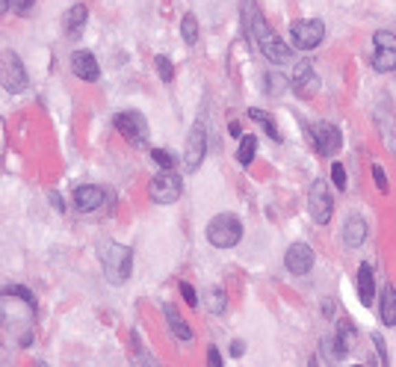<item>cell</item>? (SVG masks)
<instances>
[{
	"label": "cell",
	"mask_w": 396,
	"mask_h": 367,
	"mask_svg": "<svg viewBox=\"0 0 396 367\" xmlns=\"http://www.w3.org/2000/svg\"><path fill=\"white\" fill-rule=\"evenodd\" d=\"M243 12H245V30L254 36V45L261 48V54L270 59V63H275V65L290 63L293 51L281 42L278 36H275V30L266 24V18L261 15V9H257L254 0H243Z\"/></svg>",
	"instance_id": "obj_1"
},
{
	"label": "cell",
	"mask_w": 396,
	"mask_h": 367,
	"mask_svg": "<svg viewBox=\"0 0 396 367\" xmlns=\"http://www.w3.org/2000/svg\"><path fill=\"white\" fill-rule=\"evenodd\" d=\"M98 261H101L104 279L110 284H124L133 273V249H127V246L116 240H107L98 246Z\"/></svg>",
	"instance_id": "obj_2"
},
{
	"label": "cell",
	"mask_w": 396,
	"mask_h": 367,
	"mask_svg": "<svg viewBox=\"0 0 396 367\" xmlns=\"http://www.w3.org/2000/svg\"><path fill=\"white\" fill-rule=\"evenodd\" d=\"M243 237V225L234 213H219L213 216L210 225H207V240H210L216 249H234Z\"/></svg>",
	"instance_id": "obj_3"
},
{
	"label": "cell",
	"mask_w": 396,
	"mask_h": 367,
	"mask_svg": "<svg viewBox=\"0 0 396 367\" xmlns=\"http://www.w3.org/2000/svg\"><path fill=\"white\" fill-rule=\"evenodd\" d=\"M373 68L382 74H388L396 68V36L390 30H379V33L373 36Z\"/></svg>",
	"instance_id": "obj_4"
},
{
	"label": "cell",
	"mask_w": 396,
	"mask_h": 367,
	"mask_svg": "<svg viewBox=\"0 0 396 367\" xmlns=\"http://www.w3.org/2000/svg\"><path fill=\"white\" fill-rule=\"evenodd\" d=\"M322 36H325V24L316 21V18H305V21L290 24L293 48H299V51H314V48L322 42Z\"/></svg>",
	"instance_id": "obj_5"
},
{
	"label": "cell",
	"mask_w": 396,
	"mask_h": 367,
	"mask_svg": "<svg viewBox=\"0 0 396 367\" xmlns=\"http://www.w3.org/2000/svg\"><path fill=\"white\" fill-rule=\"evenodd\" d=\"M308 211H311L316 225H329L331 213H334V202H331V193H329V184H325V181H314L311 184V190H308Z\"/></svg>",
	"instance_id": "obj_6"
},
{
	"label": "cell",
	"mask_w": 396,
	"mask_h": 367,
	"mask_svg": "<svg viewBox=\"0 0 396 367\" xmlns=\"http://www.w3.org/2000/svg\"><path fill=\"white\" fill-rule=\"evenodd\" d=\"M148 193H151V198H154L157 205H172V202H177V198H181L184 184H181V178H177V175H172V169H163V172L151 181Z\"/></svg>",
	"instance_id": "obj_7"
},
{
	"label": "cell",
	"mask_w": 396,
	"mask_h": 367,
	"mask_svg": "<svg viewBox=\"0 0 396 367\" xmlns=\"http://www.w3.org/2000/svg\"><path fill=\"white\" fill-rule=\"evenodd\" d=\"M116 131L122 134L131 145H142L145 136H148V122L142 118V113L127 110V113H118L116 116Z\"/></svg>",
	"instance_id": "obj_8"
},
{
	"label": "cell",
	"mask_w": 396,
	"mask_h": 367,
	"mask_svg": "<svg viewBox=\"0 0 396 367\" xmlns=\"http://www.w3.org/2000/svg\"><path fill=\"white\" fill-rule=\"evenodd\" d=\"M204 154H207V131H204L201 122H195L192 131H190V136H186V151H184L186 172H195L198 166H201Z\"/></svg>",
	"instance_id": "obj_9"
},
{
	"label": "cell",
	"mask_w": 396,
	"mask_h": 367,
	"mask_svg": "<svg viewBox=\"0 0 396 367\" xmlns=\"http://www.w3.org/2000/svg\"><path fill=\"white\" fill-rule=\"evenodd\" d=\"M0 74H3V89L6 92H24V86H27V72H24V63L18 59V54L12 51H6L3 54V68H0Z\"/></svg>",
	"instance_id": "obj_10"
},
{
	"label": "cell",
	"mask_w": 396,
	"mask_h": 367,
	"mask_svg": "<svg viewBox=\"0 0 396 367\" xmlns=\"http://www.w3.org/2000/svg\"><path fill=\"white\" fill-rule=\"evenodd\" d=\"M308 134H311V140H314V145H316V151H320V154H334V151H340V145H343V134L334 125H329V122L311 125Z\"/></svg>",
	"instance_id": "obj_11"
},
{
	"label": "cell",
	"mask_w": 396,
	"mask_h": 367,
	"mask_svg": "<svg viewBox=\"0 0 396 367\" xmlns=\"http://www.w3.org/2000/svg\"><path fill=\"white\" fill-rule=\"evenodd\" d=\"M284 266L290 273L296 275H305V273H311V266H314V249L308 243H293L290 249H287L284 255Z\"/></svg>",
	"instance_id": "obj_12"
},
{
	"label": "cell",
	"mask_w": 396,
	"mask_h": 367,
	"mask_svg": "<svg viewBox=\"0 0 396 367\" xmlns=\"http://www.w3.org/2000/svg\"><path fill=\"white\" fill-rule=\"evenodd\" d=\"M316 86H320V77L314 74V65L311 59H299L296 63V72H293V89L305 98H311L316 92Z\"/></svg>",
	"instance_id": "obj_13"
},
{
	"label": "cell",
	"mask_w": 396,
	"mask_h": 367,
	"mask_svg": "<svg viewBox=\"0 0 396 367\" xmlns=\"http://www.w3.org/2000/svg\"><path fill=\"white\" fill-rule=\"evenodd\" d=\"M72 72L86 83H92L101 77V68H98V59L92 51H74L72 54Z\"/></svg>",
	"instance_id": "obj_14"
},
{
	"label": "cell",
	"mask_w": 396,
	"mask_h": 367,
	"mask_svg": "<svg viewBox=\"0 0 396 367\" xmlns=\"http://www.w3.org/2000/svg\"><path fill=\"white\" fill-rule=\"evenodd\" d=\"M334 359H346L355 350V326L346 320H338V332H334Z\"/></svg>",
	"instance_id": "obj_15"
},
{
	"label": "cell",
	"mask_w": 396,
	"mask_h": 367,
	"mask_svg": "<svg viewBox=\"0 0 396 367\" xmlns=\"http://www.w3.org/2000/svg\"><path fill=\"white\" fill-rule=\"evenodd\" d=\"M107 202V193L101 190V187H77V193H74V205H77V211H98Z\"/></svg>",
	"instance_id": "obj_16"
},
{
	"label": "cell",
	"mask_w": 396,
	"mask_h": 367,
	"mask_svg": "<svg viewBox=\"0 0 396 367\" xmlns=\"http://www.w3.org/2000/svg\"><path fill=\"white\" fill-rule=\"evenodd\" d=\"M364 240H367V222H364L358 213H352L343 225V243L349 246V249H358Z\"/></svg>",
	"instance_id": "obj_17"
},
{
	"label": "cell",
	"mask_w": 396,
	"mask_h": 367,
	"mask_svg": "<svg viewBox=\"0 0 396 367\" xmlns=\"http://www.w3.org/2000/svg\"><path fill=\"white\" fill-rule=\"evenodd\" d=\"M86 21H89V9H86L83 3H74V6L65 12V21H63L65 36H68V39H77V36L83 33Z\"/></svg>",
	"instance_id": "obj_18"
},
{
	"label": "cell",
	"mask_w": 396,
	"mask_h": 367,
	"mask_svg": "<svg viewBox=\"0 0 396 367\" xmlns=\"http://www.w3.org/2000/svg\"><path fill=\"white\" fill-rule=\"evenodd\" d=\"M358 300L367 305V308L375 300V275H373V266L370 264H361L358 266Z\"/></svg>",
	"instance_id": "obj_19"
},
{
	"label": "cell",
	"mask_w": 396,
	"mask_h": 367,
	"mask_svg": "<svg viewBox=\"0 0 396 367\" xmlns=\"http://www.w3.org/2000/svg\"><path fill=\"white\" fill-rule=\"evenodd\" d=\"M163 314H166V323H169L172 335H177V338H181V341H192V329H190V326H186L184 317L175 311V305H166Z\"/></svg>",
	"instance_id": "obj_20"
},
{
	"label": "cell",
	"mask_w": 396,
	"mask_h": 367,
	"mask_svg": "<svg viewBox=\"0 0 396 367\" xmlns=\"http://www.w3.org/2000/svg\"><path fill=\"white\" fill-rule=\"evenodd\" d=\"M382 323L384 326H396V287L388 284L382 291Z\"/></svg>",
	"instance_id": "obj_21"
},
{
	"label": "cell",
	"mask_w": 396,
	"mask_h": 367,
	"mask_svg": "<svg viewBox=\"0 0 396 367\" xmlns=\"http://www.w3.org/2000/svg\"><path fill=\"white\" fill-rule=\"evenodd\" d=\"M204 305L210 314H225L228 308V300H225V291H219V287H210V291L204 293Z\"/></svg>",
	"instance_id": "obj_22"
},
{
	"label": "cell",
	"mask_w": 396,
	"mask_h": 367,
	"mask_svg": "<svg viewBox=\"0 0 396 367\" xmlns=\"http://www.w3.org/2000/svg\"><path fill=\"white\" fill-rule=\"evenodd\" d=\"M254 154H257V136L254 134L243 136V140H240V151H236V160H240L243 166H249L254 160Z\"/></svg>",
	"instance_id": "obj_23"
},
{
	"label": "cell",
	"mask_w": 396,
	"mask_h": 367,
	"mask_svg": "<svg viewBox=\"0 0 396 367\" xmlns=\"http://www.w3.org/2000/svg\"><path fill=\"white\" fill-rule=\"evenodd\" d=\"M181 36H184V42L186 45H195L198 42V18L192 12H186L181 18Z\"/></svg>",
	"instance_id": "obj_24"
},
{
	"label": "cell",
	"mask_w": 396,
	"mask_h": 367,
	"mask_svg": "<svg viewBox=\"0 0 396 367\" xmlns=\"http://www.w3.org/2000/svg\"><path fill=\"white\" fill-rule=\"evenodd\" d=\"M249 118H252V122H257V125H263V127H266V134H270L272 140H281L278 127H275V122H272V118L266 116L263 110H249Z\"/></svg>",
	"instance_id": "obj_25"
},
{
	"label": "cell",
	"mask_w": 396,
	"mask_h": 367,
	"mask_svg": "<svg viewBox=\"0 0 396 367\" xmlns=\"http://www.w3.org/2000/svg\"><path fill=\"white\" fill-rule=\"evenodd\" d=\"M154 65H157V72H160V81H163V83H172V77H175L172 59L160 54V56H154Z\"/></svg>",
	"instance_id": "obj_26"
},
{
	"label": "cell",
	"mask_w": 396,
	"mask_h": 367,
	"mask_svg": "<svg viewBox=\"0 0 396 367\" xmlns=\"http://www.w3.org/2000/svg\"><path fill=\"white\" fill-rule=\"evenodd\" d=\"M151 157H154V163L160 166V169H172L175 166V157H172V151H166V148H154Z\"/></svg>",
	"instance_id": "obj_27"
},
{
	"label": "cell",
	"mask_w": 396,
	"mask_h": 367,
	"mask_svg": "<svg viewBox=\"0 0 396 367\" xmlns=\"http://www.w3.org/2000/svg\"><path fill=\"white\" fill-rule=\"evenodd\" d=\"M263 81H266V92H270V95H278V92H284V89H287V81H284L281 74H266Z\"/></svg>",
	"instance_id": "obj_28"
},
{
	"label": "cell",
	"mask_w": 396,
	"mask_h": 367,
	"mask_svg": "<svg viewBox=\"0 0 396 367\" xmlns=\"http://www.w3.org/2000/svg\"><path fill=\"white\" fill-rule=\"evenodd\" d=\"M331 181L338 190H346V169H343V163H331Z\"/></svg>",
	"instance_id": "obj_29"
},
{
	"label": "cell",
	"mask_w": 396,
	"mask_h": 367,
	"mask_svg": "<svg viewBox=\"0 0 396 367\" xmlns=\"http://www.w3.org/2000/svg\"><path fill=\"white\" fill-rule=\"evenodd\" d=\"M373 178H375V187H379L382 193H388V175H384V169L379 163H373Z\"/></svg>",
	"instance_id": "obj_30"
},
{
	"label": "cell",
	"mask_w": 396,
	"mask_h": 367,
	"mask_svg": "<svg viewBox=\"0 0 396 367\" xmlns=\"http://www.w3.org/2000/svg\"><path fill=\"white\" fill-rule=\"evenodd\" d=\"M33 6H36V0H12V9L18 15H30V12H33Z\"/></svg>",
	"instance_id": "obj_31"
},
{
	"label": "cell",
	"mask_w": 396,
	"mask_h": 367,
	"mask_svg": "<svg viewBox=\"0 0 396 367\" xmlns=\"http://www.w3.org/2000/svg\"><path fill=\"white\" fill-rule=\"evenodd\" d=\"M9 293H15L18 296V300H24L27 305H30V308H33V305H36V300H33V296H30V291H27V287H9Z\"/></svg>",
	"instance_id": "obj_32"
},
{
	"label": "cell",
	"mask_w": 396,
	"mask_h": 367,
	"mask_svg": "<svg viewBox=\"0 0 396 367\" xmlns=\"http://www.w3.org/2000/svg\"><path fill=\"white\" fill-rule=\"evenodd\" d=\"M181 293H184V300H186V302H190V305H192V308H195V305H198V293L192 291V284H186V282H181Z\"/></svg>",
	"instance_id": "obj_33"
},
{
	"label": "cell",
	"mask_w": 396,
	"mask_h": 367,
	"mask_svg": "<svg viewBox=\"0 0 396 367\" xmlns=\"http://www.w3.org/2000/svg\"><path fill=\"white\" fill-rule=\"evenodd\" d=\"M373 344H375V350H379V355H382V364H388V353H384V341H382V335H373Z\"/></svg>",
	"instance_id": "obj_34"
},
{
	"label": "cell",
	"mask_w": 396,
	"mask_h": 367,
	"mask_svg": "<svg viewBox=\"0 0 396 367\" xmlns=\"http://www.w3.org/2000/svg\"><path fill=\"white\" fill-rule=\"evenodd\" d=\"M207 361H210L213 367H222V355H219V350H216V346H210V350H207Z\"/></svg>",
	"instance_id": "obj_35"
},
{
	"label": "cell",
	"mask_w": 396,
	"mask_h": 367,
	"mask_svg": "<svg viewBox=\"0 0 396 367\" xmlns=\"http://www.w3.org/2000/svg\"><path fill=\"white\" fill-rule=\"evenodd\" d=\"M245 353V346H243V341H234L231 344V355H234V359H240V355Z\"/></svg>",
	"instance_id": "obj_36"
},
{
	"label": "cell",
	"mask_w": 396,
	"mask_h": 367,
	"mask_svg": "<svg viewBox=\"0 0 396 367\" xmlns=\"http://www.w3.org/2000/svg\"><path fill=\"white\" fill-rule=\"evenodd\" d=\"M228 134H231V136H243V131H240V125H236V122L228 125Z\"/></svg>",
	"instance_id": "obj_37"
}]
</instances>
